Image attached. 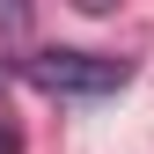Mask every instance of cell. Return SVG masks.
<instances>
[{
    "mask_svg": "<svg viewBox=\"0 0 154 154\" xmlns=\"http://www.w3.org/2000/svg\"><path fill=\"white\" fill-rule=\"evenodd\" d=\"M22 81L44 95H118L132 81V66L103 59V51H37V59H22Z\"/></svg>",
    "mask_w": 154,
    "mask_h": 154,
    "instance_id": "obj_1",
    "label": "cell"
},
{
    "mask_svg": "<svg viewBox=\"0 0 154 154\" xmlns=\"http://www.w3.org/2000/svg\"><path fill=\"white\" fill-rule=\"evenodd\" d=\"M0 29H22V0H0Z\"/></svg>",
    "mask_w": 154,
    "mask_h": 154,
    "instance_id": "obj_2",
    "label": "cell"
},
{
    "mask_svg": "<svg viewBox=\"0 0 154 154\" xmlns=\"http://www.w3.org/2000/svg\"><path fill=\"white\" fill-rule=\"evenodd\" d=\"M0 154H15V132H8V125H0Z\"/></svg>",
    "mask_w": 154,
    "mask_h": 154,
    "instance_id": "obj_3",
    "label": "cell"
},
{
    "mask_svg": "<svg viewBox=\"0 0 154 154\" xmlns=\"http://www.w3.org/2000/svg\"><path fill=\"white\" fill-rule=\"evenodd\" d=\"M81 8H88V15H103V8H110V0H81Z\"/></svg>",
    "mask_w": 154,
    "mask_h": 154,
    "instance_id": "obj_4",
    "label": "cell"
}]
</instances>
